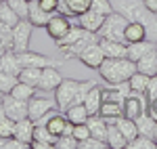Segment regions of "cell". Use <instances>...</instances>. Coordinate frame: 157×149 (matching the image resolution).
I'll return each instance as SVG.
<instances>
[{"instance_id": "cell-30", "label": "cell", "mask_w": 157, "mask_h": 149, "mask_svg": "<svg viewBox=\"0 0 157 149\" xmlns=\"http://www.w3.org/2000/svg\"><path fill=\"white\" fill-rule=\"evenodd\" d=\"M149 80H151V76L143 74V72H134L132 76H130V88H132V92H136V95H145L147 86H149Z\"/></svg>"}, {"instance_id": "cell-15", "label": "cell", "mask_w": 157, "mask_h": 149, "mask_svg": "<svg viewBox=\"0 0 157 149\" xmlns=\"http://www.w3.org/2000/svg\"><path fill=\"white\" fill-rule=\"evenodd\" d=\"M55 13H48L44 11L40 4H38V0H29V15H27V21H32L34 27H46L48 23V19L52 17Z\"/></svg>"}, {"instance_id": "cell-48", "label": "cell", "mask_w": 157, "mask_h": 149, "mask_svg": "<svg viewBox=\"0 0 157 149\" xmlns=\"http://www.w3.org/2000/svg\"><path fill=\"white\" fill-rule=\"evenodd\" d=\"M143 2H145V6L149 9V11L157 15V0H143Z\"/></svg>"}, {"instance_id": "cell-35", "label": "cell", "mask_w": 157, "mask_h": 149, "mask_svg": "<svg viewBox=\"0 0 157 149\" xmlns=\"http://www.w3.org/2000/svg\"><path fill=\"white\" fill-rule=\"evenodd\" d=\"M34 139L36 141H42V143H48L50 147H55V143H57L59 137H55L44 124H36V128H34Z\"/></svg>"}, {"instance_id": "cell-56", "label": "cell", "mask_w": 157, "mask_h": 149, "mask_svg": "<svg viewBox=\"0 0 157 149\" xmlns=\"http://www.w3.org/2000/svg\"><path fill=\"white\" fill-rule=\"evenodd\" d=\"M0 2H4V0H0Z\"/></svg>"}, {"instance_id": "cell-46", "label": "cell", "mask_w": 157, "mask_h": 149, "mask_svg": "<svg viewBox=\"0 0 157 149\" xmlns=\"http://www.w3.org/2000/svg\"><path fill=\"white\" fill-rule=\"evenodd\" d=\"M38 4L48 13H59V6H61V0H38Z\"/></svg>"}, {"instance_id": "cell-17", "label": "cell", "mask_w": 157, "mask_h": 149, "mask_svg": "<svg viewBox=\"0 0 157 149\" xmlns=\"http://www.w3.org/2000/svg\"><path fill=\"white\" fill-rule=\"evenodd\" d=\"M98 44L105 53V57H128V44L117 42V40H109V38H98Z\"/></svg>"}, {"instance_id": "cell-49", "label": "cell", "mask_w": 157, "mask_h": 149, "mask_svg": "<svg viewBox=\"0 0 157 149\" xmlns=\"http://www.w3.org/2000/svg\"><path fill=\"white\" fill-rule=\"evenodd\" d=\"M4 118H6V112H4V105H2V103H0V122H2V120H4Z\"/></svg>"}, {"instance_id": "cell-29", "label": "cell", "mask_w": 157, "mask_h": 149, "mask_svg": "<svg viewBox=\"0 0 157 149\" xmlns=\"http://www.w3.org/2000/svg\"><path fill=\"white\" fill-rule=\"evenodd\" d=\"M107 145L109 147H113V149H124V147H128V141L124 139V135L120 132V128L115 124H109L107 126Z\"/></svg>"}, {"instance_id": "cell-37", "label": "cell", "mask_w": 157, "mask_h": 149, "mask_svg": "<svg viewBox=\"0 0 157 149\" xmlns=\"http://www.w3.org/2000/svg\"><path fill=\"white\" fill-rule=\"evenodd\" d=\"M128 147L130 149H157V141L155 139H149V137L138 135L136 139H132V141L128 143Z\"/></svg>"}, {"instance_id": "cell-11", "label": "cell", "mask_w": 157, "mask_h": 149, "mask_svg": "<svg viewBox=\"0 0 157 149\" xmlns=\"http://www.w3.org/2000/svg\"><path fill=\"white\" fill-rule=\"evenodd\" d=\"M2 105H4V112H6V116H9V118H13L15 122H17V120H23V118H27V101L17 99V97H13V95H4Z\"/></svg>"}, {"instance_id": "cell-4", "label": "cell", "mask_w": 157, "mask_h": 149, "mask_svg": "<svg viewBox=\"0 0 157 149\" xmlns=\"http://www.w3.org/2000/svg\"><path fill=\"white\" fill-rule=\"evenodd\" d=\"M128 19L121 13H111L105 17V21L98 29V38H109V40H117V42H126L124 40V29H126Z\"/></svg>"}, {"instance_id": "cell-39", "label": "cell", "mask_w": 157, "mask_h": 149, "mask_svg": "<svg viewBox=\"0 0 157 149\" xmlns=\"http://www.w3.org/2000/svg\"><path fill=\"white\" fill-rule=\"evenodd\" d=\"M78 145H80V141L73 137V135H61L57 139V143H55L57 149H78Z\"/></svg>"}, {"instance_id": "cell-33", "label": "cell", "mask_w": 157, "mask_h": 149, "mask_svg": "<svg viewBox=\"0 0 157 149\" xmlns=\"http://www.w3.org/2000/svg\"><path fill=\"white\" fill-rule=\"evenodd\" d=\"M0 21L6 25H11V27H15V25L21 21V17L17 15V13L11 9V4L4 0V2H0Z\"/></svg>"}, {"instance_id": "cell-45", "label": "cell", "mask_w": 157, "mask_h": 149, "mask_svg": "<svg viewBox=\"0 0 157 149\" xmlns=\"http://www.w3.org/2000/svg\"><path fill=\"white\" fill-rule=\"evenodd\" d=\"M29 143H25L21 139L17 137H11V139H4V149H27Z\"/></svg>"}, {"instance_id": "cell-52", "label": "cell", "mask_w": 157, "mask_h": 149, "mask_svg": "<svg viewBox=\"0 0 157 149\" xmlns=\"http://www.w3.org/2000/svg\"><path fill=\"white\" fill-rule=\"evenodd\" d=\"M2 99H4V95H2V92H0V103H2Z\"/></svg>"}, {"instance_id": "cell-23", "label": "cell", "mask_w": 157, "mask_h": 149, "mask_svg": "<svg viewBox=\"0 0 157 149\" xmlns=\"http://www.w3.org/2000/svg\"><path fill=\"white\" fill-rule=\"evenodd\" d=\"M147 27L143 23H138V21H128L126 23V29H124V40H126V44H130V42H138V40H145L147 38Z\"/></svg>"}, {"instance_id": "cell-38", "label": "cell", "mask_w": 157, "mask_h": 149, "mask_svg": "<svg viewBox=\"0 0 157 149\" xmlns=\"http://www.w3.org/2000/svg\"><path fill=\"white\" fill-rule=\"evenodd\" d=\"M9 4H11V9L21 19H27V15H29V0H6Z\"/></svg>"}, {"instance_id": "cell-55", "label": "cell", "mask_w": 157, "mask_h": 149, "mask_svg": "<svg viewBox=\"0 0 157 149\" xmlns=\"http://www.w3.org/2000/svg\"><path fill=\"white\" fill-rule=\"evenodd\" d=\"M2 55H4V53H0V57H2Z\"/></svg>"}, {"instance_id": "cell-7", "label": "cell", "mask_w": 157, "mask_h": 149, "mask_svg": "<svg viewBox=\"0 0 157 149\" xmlns=\"http://www.w3.org/2000/svg\"><path fill=\"white\" fill-rule=\"evenodd\" d=\"M32 29L34 25L27 19H21L19 23L13 27V50L15 53H23L29 49V40H32Z\"/></svg>"}, {"instance_id": "cell-34", "label": "cell", "mask_w": 157, "mask_h": 149, "mask_svg": "<svg viewBox=\"0 0 157 149\" xmlns=\"http://www.w3.org/2000/svg\"><path fill=\"white\" fill-rule=\"evenodd\" d=\"M36 86H29V84H25V82H17L15 86H13V90L9 92V95H13V97H17V99H23V101H29L34 95H36Z\"/></svg>"}, {"instance_id": "cell-21", "label": "cell", "mask_w": 157, "mask_h": 149, "mask_svg": "<svg viewBox=\"0 0 157 149\" xmlns=\"http://www.w3.org/2000/svg\"><path fill=\"white\" fill-rule=\"evenodd\" d=\"M101 103H103V86L101 84H94V86L88 90V95L84 97V105H86V109H88V113L92 116V113H98Z\"/></svg>"}, {"instance_id": "cell-53", "label": "cell", "mask_w": 157, "mask_h": 149, "mask_svg": "<svg viewBox=\"0 0 157 149\" xmlns=\"http://www.w3.org/2000/svg\"><path fill=\"white\" fill-rule=\"evenodd\" d=\"M155 61H157V50H155Z\"/></svg>"}, {"instance_id": "cell-36", "label": "cell", "mask_w": 157, "mask_h": 149, "mask_svg": "<svg viewBox=\"0 0 157 149\" xmlns=\"http://www.w3.org/2000/svg\"><path fill=\"white\" fill-rule=\"evenodd\" d=\"M17 82H19L17 76H13V74H9V72H2V69H0V92H2V95H9Z\"/></svg>"}, {"instance_id": "cell-2", "label": "cell", "mask_w": 157, "mask_h": 149, "mask_svg": "<svg viewBox=\"0 0 157 149\" xmlns=\"http://www.w3.org/2000/svg\"><path fill=\"white\" fill-rule=\"evenodd\" d=\"M97 72L107 84H120L130 80V76L136 72V63L128 57H105Z\"/></svg>"}, {"instance_id": "cell-20", "label": "cell", "mask_w": 157, "mask_h": 149, "mask_svg": "<svg viewBox=\"0 0 157 149\" xmlns=\"http://www.w3.org/2000/svg\"><path fill=\"white\" fill-rule=\"evenodd\" d=\"M34 128H36V122H34L32 118L17 120V122H15V137L25 141V143H32V141H34Z\"/></svg>"}, {"instance_id": "cell-14", "label": "cell", "mask_w": 157, "mask_h": 149, "mask_svg": "<svg viewBox=\"0 0 157 149\" xmlns=\"http://www.w3.org/2000/svg\"><path fill=\"white\" fill-rule=\"evenodd\" d=\"M75 21H78V25H82L84 29L92 32V34H98L101 25H103V21H105V15H101V13L88 9V11H84L82 15H78Z\"/></svg>"}, {"instance_id": "cell-42", "label": "cell", "mask_w": 157, "mask_h": 149, "mask_svg": "<svg viewBox=\"0 0 157 149\" xmlns=\"http://www.w3.org/2000/svg\"><path fill=\"white\" fill-rule=\"evenodd\" d=\"M78 147H80V149H105V147H109V145H107V141L88 137V139H84V141H80V145H78Z\"/></svg>"}, {"instance_id": "cell-50", "label": "cell", "mask_w": 157, "mask_h": 149, "mask_svg": "<svg viewBox=\"0 0 157 149\" xmlns=\"http://www.w3.org/2000/svg\"><path fill=\"white\" fill-rule=\"evenodd\" d=\"M0 149H4V139L0 137Z\"/></svg>"}, {"instance_id": "cell-28", "label": "cell", "mask_w": 157, "mask_h": 149, "mask_svg": "<svg viewBox=\"0 0 157 149\" xmlns=\"http://www.w3.org/2000/svg\"><path fill=\"white\" fill-rule=\"evenodd\" d=\"M155 120L149 116V113H140L138 118H136V126H138V135H143V137H149L153 139V135H155Z\"/></svg>"}, {"instance_id": "cell-54", "label": "cell", "mask_w": 157, "mask_h": 149, "mask_svg": "<svg viewBox=\"0 0 157 149\" xmlns=\"http://www.w3.org/2000/svg\"><path fill=\"white\" fill-rule=\"evenodd\" d=\"M155 44H157V36H155Z\"/></svg>"}, {"instance_id": "cell-5", "label": "cell", "mask_w": 157, "mask_h": 149, "mask_svg": "<svg viewBox=\"0 0 157 149\" xmlns=\"http://www.w3.org/2000/svg\"><path fill=\"white\" fill-rule=\"evenodd\" d=\"M78 84L80 80H71V78H63L61 84L55 88V101H57V109L65 112L69 105L75 101V92H78Z\"/></svg>"}, {"instance_id": "cell-44", "label": "cell", "mask_w": 157, "mask_h": 149, "mask_svg": "<svg viewBox=\"0 0 157 149\" xmlns=\"http://www.w3.org/2000/svg\"><path fill=\"white\" fill-rule=\"evenodd\" d=\"M145 97L149 103H153V101H157V74L151 76V80H149V86H147L145 90Z\"/></svg>"}, {"instance_id": "cell-10", "label": "cell", "mask_w": 157, "mask_h": 149, "mask_svg": "<svg viewBox=\"0 0 157 149\" xmlns=\"http://www.w3.org/2000/svg\"><path fill=\"white\" fill-rule=\"evenodd\" d=\"M78 59L84 63L86 67H90V69H98V67H101V63L105 61V53H103V49H101L98 40L90 42V44H88V46L78 55Z\"/></svg>"}, {"instance_id": "cell-24", "label": "cell", "mask_w": 157, "mask_h": 149, "mask_svg": "<svg viewBox=\"0 0 157 149\" xmlns=\"http://www.w3.org/2000/svg\"><path fill=\"white\" fill-rule=\"evenodd\" d=\"M67 124H69V120L65 118V113H59L57 109L48 116V120H46V128H48L50 132L55 135V137H61L63 132H65V128H67Z\"/></svg>"}, {"instance_id": "cell-41", "label": "cell", "mask_w": 157, "mask_h": 149, "mask_svg": "<svg viewBox=\"0 0 157 149\" xmlns=\"http://www.w3.org/2000/svg\"><path fill=\"white\" fill-rule=\"evenodd\" d=\"M0 137H2V139L15 137V120H13V118H9V116L0 122Z\"/></svg>"}, {"instance_id": "cell-27", "label": "cell", "mask_w": 157, "mask_h": 149, "mask_svg": "<svg viewBox=\"0 0 157 149\" xmlns=\"http://www.w3.org/2000/svg\"><path fill=\"white\" fill-rule=\"evenodd\" d=\"M157 50V49H155ZM155 50L147 53L145 57H140L136 61V72H143L147 76H155L157 74V61H155Z\"/></svg>"}, {"instance_id": "cell-47", "label": "cell", "mask_w": 157, "mask_h": 149, "mask_svg": "<svg viewBox=\"0 0 157 149\" xmlns=\"http://www.w3.org/2000/svg\"><path fill=\"white\" fill-rule=\"evenodd\" d=\"M147 113H149V116L157 122V101H153V103H149V105H147Z\"/></svg>"}, {"instance_id": "cell-9", "label": "cell", "mask_w": 157, "mask_h": 149, "mask_svg": "<svg viewBox=\"0 0 157 149\" xmlns=\"http://www.w3.org/2000/svg\"><path fill=\"white\" fill-rule=\"evenodd\" d=\"M17 57H19V61L23 67H50V65H55V67H61V61H55V59H50L46 55H42V53H34V50H23V53H17Z\"/></svg>"}, {"instance_id": "cell-43", "label": "cell", "mask_w": 157, "mask_h": 149, "mask_svg": "<svg viewBox=\"0 0 157 149\" xmlns=\"http://www.w3.org/2000/svg\"><path fill=\"white\" fill-rule=\"evenodd\" d=\"M71 135L78 139V141H84V139L90 137V128H88V124H86V122H82V124H73Z\"/></svg>"}, {"instance_id": "cell-8", "label": "cell", "mask_w": 157, "mask_h": 149, "mask_svg": "<svg viewBox=\"0 0 157 149\" xmlns=\"http://www.w3.org/2000/svg\"><path fill=\"white\" fill-rule=\"evenodd\" d=\"M71 17H67V15H61V13H55L52 17L48 19V23H46V34H48V38H52V40H59V38H63L69 29H71Z\"/></svg>"}, {"instance_id": "cell-16", "label": "cell", "mask_w": 157, "mask_h": 149, "mask_svg": "<svg viewBox=\"0 0 157 149\" xmlns=\"http://www.w3.org/2000/svg\"><path fill=\"white\" fill-rule=\"evenodd\" d=\"M157 49L155 40H138V42H130L128 44V59H132L134 63L138 61L140 57H145L147 53H153Z\"/></svg>"}, {"instance_id": "cell-25", "label": "cell", "mask_w": 157, "mask_h": 149, "mask_svg": "<svg viewBox=\"0 0 157 149\" xmlns=\"http://www.w3.org/2000/svg\"><path fill=\"white\" fill-rule=\"evenodd\" d=\"M65 118L71 122V124H82V122H88V109H86L84 103H73V105H69L67 109H65Z\"/></svg>"}, {"instance_id": "cell-12", "label": "cell", "mask_w": 157, "mask_h": 149, "mask_svg": "<svg viewBox=\"0 0 157 149\" xmlns=\"http://www.w3.org/2000/svg\"><path fill=\"white\" fill-rule=\"evenodd\" d=\"M63 76H61L59 67L50 65V67H42V76H40V82H38V88L42 92H55V88L61 84Z\"/></svg>"}, {"instance_id": "cell-6", "label": "cell", "mask_w": 157, "mask_h": 149, "mask_svg": "<svg viewBox=\"0 0 157 149\" xmlns=\"http://www.w3.org/2000/svg\"><path fill=\"white\" fill-rule=\"evenodd\" d=\"M57 109V101L50 99V97H40V95H34L32 99L27 101V118H32L34 122H38L42 116L55 112Z\"/></svg>"}, {"instance_id": "cell-26", "label": "cell", "mask_w": 157, "mask_h": 149, "mask_svg": "<svg viewBox=\"0 0 157 149\" xmlns=\"http://www.w3.org/2000/svg\"><path fill=\"white\" fill-rule=\"evenodd\" d=\"M115 126L120 128V132L124 135V139L130 143L132 139L138 137V126H136V120H130V118H126V116H120L117 120H115Z\"/></svg>"}, {"instance_id": "cell-18", "label": "cell", "mask_w": 157, "mask_h": 149, "mask_svg": "<svg viewBox=\"0 0 157 149\" xmlns=\"http://www.w3.org/2000/svg\"><path fill=\"white\" fill-rule=\"evenodd\" d=\"M98 116H103L107 120V124H115V120L124 116V103H117V101H103L101 103V109H98Z\"/></svg>"}, {"instance_id": "cell-22", "label": "cell", "mask_w": 157, "mask_h": 149, "mask_svg": "<svg viewBox=\"0 0 157 149\" xmlns=\"http://www.w3.org/2000/svg\"><path fill=\"white\" fill-rule=\"evenodd\" d=\"M0 69L2 72H9L13 76H19V72L23 69V65H21V61H19V57H17L15 50H6L0 57Z\"/></svg>"}, {"instance_id": "cell-13", "label": "cell", "mask_w": 157, "mask_h": 149, "mask_svg": "<svg viewBox=\"0 0 157 149\" xmlns=\"http://www.w3.org/2000/svg\"><path fill=\"white\" fill-rule=\"evenodd\" d=\"M147 105H149V101H147L143 95L132 92L128 99L124 101V116H126V118H130V120H136L140 113L147 112Z\"/></svg>"}, {"instance_id": "cell-51", "label": "cell", "mask_w": 157, "mask_h": 149, "mask_svg": "<svg viewBox=\"0 0 157 149\" xmlns=\"http://www.w3.org/2000/svg\"><path fill=\"white\" fill-rule=\"evenodd\" d=\"M153 139H155V141H157V124H155V135H153Z\"/></svg>"}, {"instance_id": "cell-32", "label": "cell", "mask_w": 157, "mask_h": 149, "mask_svg": "<svg viewBox=\"0 0 157 149\" xmlns=\"http://www.w3.org/2000/svg\"><path fill=\"white\" fill-rule=\"evenodd\" d=\"M40 76H42V67H23L19 72V80L29 84V86H36L38 88V82H40Z\"/></svg>"}, {"instance_id": "cell-3", "label": "cell", "mask_w": 157, "mask_h": 149, "mask_svg": "<svg viewBox=\"0 0 157 149\" xmlns=\"http://www.w3.org/2000/svg\"><path fill=\"white\" fill-rule=\"evenodd\" d=\"M115 6H117V13H121L128 21H138V23H143L147 27V32H153L157 36L155 13L149 11L143 0H120Z\"/></svg>"}, {"instance_id": "cell-40", "label": "cell", "mask_w": 157, "mask_h": 149, "mask_svg": "<svg viewBox=\"0 0 157 149\" xmlns=\"http://www.w3.org/2000/svg\"><path fill=\"white\" fill-rule=\"evenodd\" d=\"M90 9L107 17V15L113 13V2H111V0H92V2H90Z\"/></svg>"}, {"instance_id": "cell-19", "label": "cell", "mask_w": 157, "mask_h": 149, "mask_svg": "<svg viewBox=\"0 0 157 149\" xmlns=\"http://www.w3.org/2000/svg\"><path fill=\"white\" fill-rule=\"evenodd\" d=\"M88 128H90V137L94 139H101V141H105L107 139V120L103 118V116H98V113H92V116H88Z\"/></svg>"}, {"instance_id": "cell-31", "label": "cell", "mask_w": 157, "mask_h": 149, "mask_svg": "<svg viewBox=\"0 0 157 149\" xmlns=\"http://www.w3.org/2000/svg\"><path fill=\"white\" fill-rule=\"evenodd\" d=\"M90 2L92 0H61V4H63V9L73 15V17H78V15H82L84 11L90 9Z\"/></svg>"}, {"instance_id": "cell-1", "label": "cell", "mask_w": 157, "mask_h": 149, "mask_svg": "<svg viewBox=\"0 0 157 149\" xmlns=\"http://www.w3.org/2000/svg\"><path fill=\"white\" fill-rule=\"evenodd\" d=\"M94 40H98V34L88 32L82 25H71V29L63 38L55 40V44H57V49L63 53L65 59H78V55H80L90 42H94Z\"/></svg>"}]
</instances>
